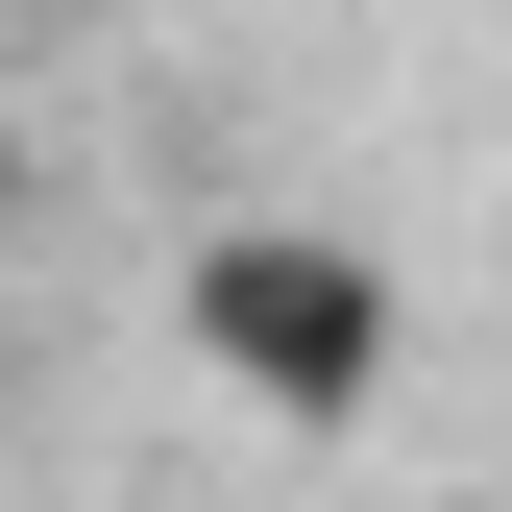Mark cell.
I'll use <instances>...</instances> for the list:
<instances>
[{
  "instance_id": "6da1fadb",
  "label": "cell",
  "mask_w": 512,
  "mask_h": 512,
  "mask_svg": "<svg viewBox=\"0 0 512 512\" xmlns=\"http://www.w3.org/2000/svg\"><path fill=\"white\" fill-rule=\"evenodd\" d=\"M171 342L269 439H366L391 366H415V293H391V244H342V220H196L171 244Z\"/></svg>"
},
{
  "instance_id": "7a4b0ae2",
  "label": "cell",
  "mask_w": 512,
  "mask_h": 512,
  "mask_svg": "<svg viewBox=\"0 0 512 512\" xmlns=\"http://www.w3.org/2000/svg\"><path fill=\"white\" fill-rule=\"evenodd\" d=\"M0 244H25V122H0Z\"/></svg>"
}]
</instances>
